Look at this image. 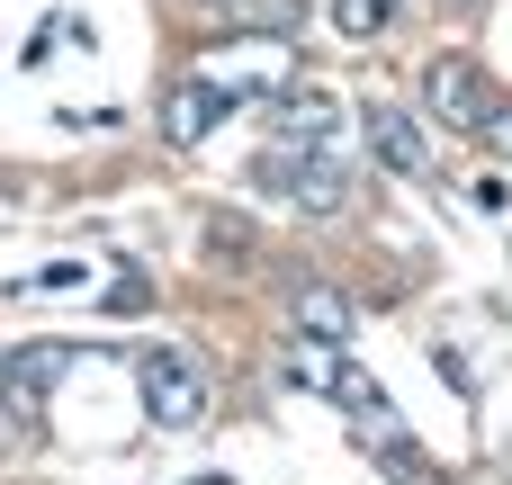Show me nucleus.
<instances>
[{
  "instance_id": "nucleus-1",
  "label": "nucleus",
  "mask_w": 512,
  "mask_h": 485,
  "mask_svg": "<svg viewBox=\"0 0 512 485\" xmlns=\"http://www.w3.org/2000/svg\"><path fill=\"white\" fill-rule=\"evenodd\" d=\"M252 180L270 189V198H288V207H306V216H342L351 207V162H333V144H261V162H252Z\"/></svg>"
},
{
  "instance_id": "nucleus-2",
  "label": "nucleus",
  "mask_w": 512,
  "mask_h": 485,
  "mask_svg": "<svg viewBox=\"0 0 512 485\" xmlns=\"http://www.w3.org/2000/svg\"><path fill=\"white\" fill-rule=\"evenodd\" d=\"M135 387H144V414H153L162 432H189V423L207 414V378H198V360L171 351V342H153V351L135 360Z\"/></svg>"
},
{
  "instance_id": "nucleus-3",
  "label": "nucleus",
  "mask_w": 512,
  "mask_h": 485,
  "mask_svg": "<svg viewBox=\"0 0 512 485\" xmlns=\"http://www.w3.org/2000/svg\"><path fill=\"white\" fill-rule=\"evenodd\" d=\"M486 72L468 63V54H432L423 63V117H441V126H459V135H477L486 126Z\"/></svg>"
},
{
  "instance_id": "nucleus-4",
  "label": "nucleus",
  "mask_w": 512,
  "mask_h": 485,
  "mask_svg": "<svg viewBox=\"0 0 512 485\" xmlns=\"http://www.w3.org/2000/svg\"><path fill=\"white\" fill-rule=\"evenodd\" d=\"M279 315H288V333H306V342H324V351H351V333H360V306H351L333 279H288V288H279Z\"/></svg>"
},
{
  "instance_id": "nucleus-5",
  "label": "nucleus",
  "mask_w": 512,
  "mask_h": 485,
  "mask_svg": "<svg viewBox=\"0 0 512 485\" xmlns=\"http://www.w3.org/2000/svg\"><path fill=\"white\" fill-rule=\"evenodd\" d=\"M288 369H297L306 387H324V396H333V405H342L351 423H369V432L387 423V387H378V378H369L360 360H342V351H333V360H306V351H297Z\"/></svg>"
},
{
  "instance_id": "nucleus-6",
  "label": "nucleus",
  "mask_w": 512,
  "mask_h": 485,
  "mask_svg": "<svg viewBox=\"0 0 512 485\" xmlns=\"http://www.w3.org/2000/svg\"><path fill=\"white\" fill-rule=\"evenodd\" d=\"M234 99H243L234 81H180V90L162 99V135H171V144H198V135H216V126L234 117Z\"/></svg>"
},
{
  "instance_id": "nucleus-7",
  "label": "nucleus",
  "mask_w": 512,
  "mask_h": 485,
  "mask_svg": "<svg viewBox=\"0 0 512 485\" xmlns=\"http://www.w3.org/2000/svg\"><path fill=\"white\" fill-rule=\"evenodd\" d=\"M369 153H378L396 180H432V135H423L405 108H369Z\"/></svg>"
},
{
  "instance_id": "nucleus-8",
  "label": "nucleus",
  "mask_w": 512,
  "mask_h": 485,
  "mask_svg": "<svg viewBox=\"0 0 512 485\" xmlns=\"http://www.w3.org/2000/svg\"><path fill=\"white\" fill-rule=\"evenodd\" d=\"M270 126H279L288 144H333V135H342V108H333L324 90H288V99L270 108Z\"/></svg>"
},
{
  "instance_id": "nucleus-9",
  "label": "nucleus",
  "mask_w": 512,
  "mask_h": 485,
  "mask_svg": "<svg viewBox=\"0 0 512 485\" xmlns=\"http://www.w3.org/2000/svg\"><path fill=\"white\" fill-rule=\"evenodd\" d=\"M369 459L387 468V485H432V459H423V450H414L405 432H387V423L369 432Z\"/></svg>"
},
{
  "instance_id": "nucleus-10",
  "label": "nucleus",
  "mask_w": 512,
  "mask_h": 485,
  "mask_svg": "<svg viewBox=\"0 0 512 485\" xmlns=\"http://www.w3.org/2000/svg\"><path fill=\"white\" fill-rule=\"evenodd\" d=\"M396 9H405V0H333V27H342L351 45H369V36L396 27Z\"/></svg>"
},
{
  "instance_id": "nucleus-11",
  "label": "nucleus",
  "mask_w": 512,
  "mask_h": 485,
  "mask_svg": "<svg viewBox=\"0 0 512 485\" xmlns=\"http://www.w3.org/2000/svg\"><path fill=\"white\" fill-rule=\"evenodd\" d=\"M63 369H72V351H27V360H18V387H54Z\"/></svg>"
},
{
  "instance_id": "nucleus-12",
  "label": "nucleus",
  "mask_w": 512,
  "mask_h": 485,
  "mask_svg": "<svg viewBox=\"0 0 512 485\" xmlns=\"http://www.w3.org/2000/svg\"><path fill=\"white\" fill-rule=\"evenodd\" d=\"M198 234H207V243H216V252H234V261H243V252H252V225H234V216H207V225H198Z\"/></svg>"
},
{
  "instance_id": "nucleus-13",
  "label": "nucleus",
  "mask_w": 512,
  "mask_h": 485,
  "mask_svg": "<svg viewBox=\"0 0 512 485\" xmlns=\"http://www.w3.org/2000/svg\"><path fill=\"white\" fill-rule=\"evenodd\" d=\"M504 171H477V180H468V207H477V216H504Z\"/></svg>"
},
{
  "instance_id": "nucleus-14",
  "label": "nucleus",
  "mask_w": 512,
  "mask_h": 485,
  "mask_svg": "<svg viewBox=\"0 0 512 485\" xmlns=\"http://www.w3.org/2000/svg\"><path fill=\"white\" fill-rule=\"evenodd\" d=\"M477 135H486L495 153H512V99H495V108H486V126H477Z\"/></svg>"
},
{
  "instance_id": "nucleus-15",
  "label": "nucleus",
  "mask_w": 512,
  "mask_h": 485,
  "mask_svg": "<svg viewBox=\"0 0 512 485\" xmlns=\"http://www.w3.org/2000/svg\"><path fill=\"white\" fill-rule=\"evenodd\" d=\"M0 405H18V360H0Z\"/></svg>"
},
{
  "instance_id": "nucleus-16",
  "label": "nucleus",
  "mask_w": 512,
  "mask_h": 485,
  "mask_svg": "<svg viewBox=\"0 0 512 485\" xmlns=\"http://www.w3.org/2000/svg\"><path fill=\"white\" fill-rule=\"evenodd\" d=\"M198 9H234V0H198Z\"/></svg>"
}]
</instances>
